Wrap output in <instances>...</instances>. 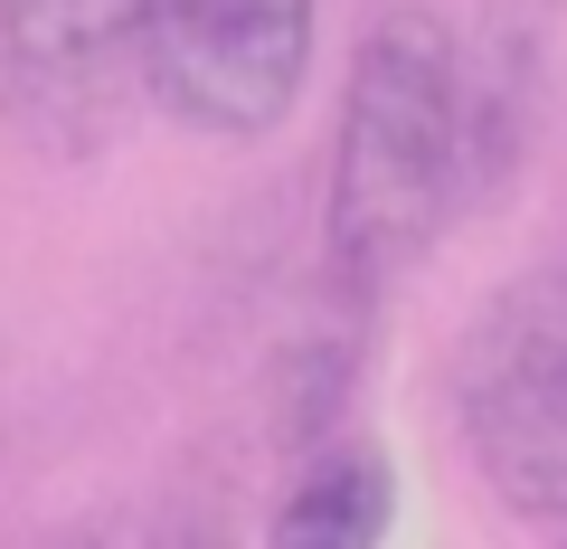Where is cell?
Instances as JSON below:
<instances>
[{
    "label": "cell",
    "instance_id": "cell-1",
    "mask_svg": "<svg viewBox=\"0 0 567 549\" xmlns=\"http://www.w3.org/2000/svg\"><path fill=\"white\" fill-rule=\"evenodd\" d=\"M502 162V104L473 77L454 20L398 0L379 10L341 77L322 162V256L350 304L388 294L425 246L464 218V200Z\"/></svg>",
    "mask_w": 567,
    "mask_h": 549
},
{
    "label": "cell",
    "instance_id": "cell-2",
    "mask_svg": "<svg viewBox=\"0 0 567 549\" xmlns=\"http://www.w3.org/2000/svg\"><path fill=\"white\" fill-rule=\"evenodd\" d=\"M454 436L511 521H567V256L473 304L454 342Z\"/></svg>",
    "mask_w": 567,
    "mask_h": 549
},
{
    "label": "cell",
    "instance_id": "cell-3",
    "mask_svg": "<svg viewBox=\"0 0 567 549\" xmlns=\"http://www.w3.org/2000/svg\"><path fill=\"white\" fill-rule=\"evenodd\" d=\"M152 0H0V123L39 162L76 171L142 114Z\"/></svg>",
    "mask_w": 567,
    "mask_h": 549
},
{
    "label": "cell",
    "instance_id": "cell-4",
    "mask_svg": "<svg viewBox=\"0 0 567 549\" xmlns=\"http://www.w3.org/2000/svg\"><path fill=\"white\" fill-rule=\"evenodd\" d=\"M322 58V0H152L142 95L199 143H265Z\"/></svg>",
    "mask_w": 567,
    "mask_h": 549
},
{
    "label": "cell",
    "instance_id": "cell-5",
    "mask_svg": "<svg viewBox=\"0 0 567 549\" xmlns=\"http://www.w3.org/2000/svg\"><path fill=\"white\" fill-rule=\"evenodd\" d=\"M388 530H398V455L360 427L312 436L265 511V549H388Z\"/></svg>",
    "mask_w": 567,
    "mask_h": 549
},
{
    "label": "cell",
    "instance_id": "cell-6",
    "mask_svg": "<svg viewBox=\"0 0 567 549\" xmlns=\"http://www.w3.org/2000/svg\"><path fill=\"white\" fill-rule=\"evenodd\" d=\"M48 549H123V530H104V521H85V530H66V540H48ZM142 549V540H133Z\"/></svg>",
    "mask_w": 567,
    "mask_h": 549
}]
</instances>
